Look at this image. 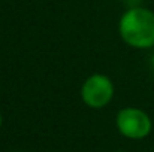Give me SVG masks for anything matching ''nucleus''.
Instances as JSON below:
<instances>
[{
    "instance_id": "f257e3e1",
    "label": "nucleus",
    "mask_w": 154,
    "mask_h": 152,
    "mask_svg": "<svg viewBox=\"0 0 154 152\" xmlns=\"http://www.w3.org/2000/svg\"><path fill=\"white\" fill-rule=\"evenodd\" d=\"M118 31L121 39L132 48H153L154 12L147 7H130L120 18Z\"/></svg>"
},
{
    "instance_id": "f03ea898",
    "label": "nucleus",
    "mask_w": 154,
    "mask_h": 152,
    "mask_svg": "<svg viewBox=\"0 0 154 152\" xmlns=\"http://www.w3.org/2000/svg\"><path fill=\"white\" fill-rule=\"evenodd\" d=\"M115 124H117L120 134H123L127 139H133V140L147 137L153 128L151 118L147 115V112L138 107L121 109L117 113Z\"/></svg>"
},
{
    "instance_id": "7ed1b4c3",
    "label": "nucleus",
    "mask_w": 154,
    "mask_h": 152,
    "mask_svg": "<svg viewBox=\"0 0 154 152\" xmlns=\"http://www.w3.org/2000/svg\"><path fill=\"white\" fill-rule=\"evenodd\" d=\"M114 97V84L105 75H93L90 76L81 88L82 101L93 109L105 107Z\"/></svg>"
},
{
    "instance_id": "20e7f679",
    "label": "nucleus",
    "mask_w": 154,
    "mask_h": 152,
    "mask_svg": "<svg viewBox=\"0 0 154 152\" xmlns=\"http://www.w3.org/2000/svg\"><path fill=\"white\" fill-rule=\"evenodd\" d=\"M2 121H3V119H2V113H0V127H2Z\"/></svg>"
}]
</instances>
